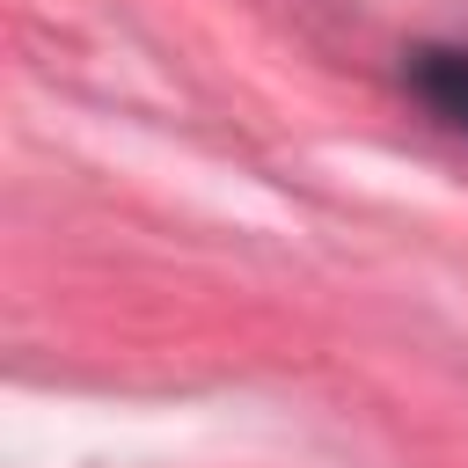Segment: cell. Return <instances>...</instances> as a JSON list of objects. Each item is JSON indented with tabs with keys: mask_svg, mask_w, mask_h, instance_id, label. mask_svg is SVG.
<instances>
[{
	"mask_svg": "<svg viewBox=\"0 0 468 468\" xmlns=\"http://www.w3.org/2000/svg\"><path fill=\"white\" fill-rule=\"evenodd\" d=\"M410 88L424 95V110L453 132H468V51L461 44H424L410 51Z\"/></svg>",
	"mask_w": 468,
	"mask_h": 468,
	"instance_id": "1",
	"label": "cell"
}]
</instances>
